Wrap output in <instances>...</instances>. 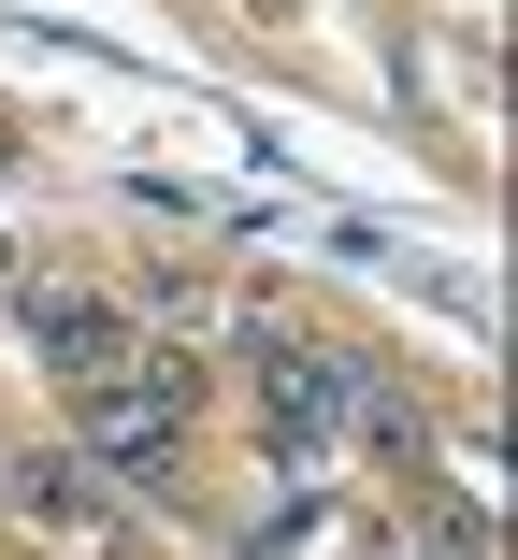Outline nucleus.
Masks as SVG:
<instances>
[{
    "mask_svg": "<svg viewBox=\"0 0 518 560\" xmlns=\"http://www.w3.org/2000/svg\"><path fill=\"white\" fill-rule=\"evenodd\" d=\"M187 417H202V360H187V346H130L116 374L72 388V460L116 475V489H173Z\"/></svg>",
    "mask_w": 518,
    "mask_h": 560,
    "instance_id": "obj_1",
    "label": "nucleus"
},
{
    "mask_svg": "<svg viewBox=\"0 0 518 560\" xmlns=\"http://www.w3.org/2000/svg\"><path fill=\"white\" fill-rule=\"evenodd\" d=\"M30 346L58 360V388H87V374H116L145 330H130V302H87V288H30Z\"/></svg>",
    "mask_w": 518,
    "mask_h": 560,
    "instance_id": "obj_2",
    "label": "nucleus"
},
{
    "mask_svg": "<svg viewBox=\"0 0 518 560\" xmlns=\"http://www.w3.org/2000/svg\"><path fill=\"white\" fill-rule=\"evenodd\" d=\"M0 517H44V532H87L101 517V475L72 445H0Z\"/></svg>",
    "mask_w": 518,
    "mask_h": 560,
    "instance_id": "obj_3",
    "label": "nucleus"
},
{
    "mask_svg": "<svg viewBox=\"0 0 518 560\" xmlns=\"http://www.w3.org/2000/svg\"><path fill=\"white\" fill-rule=\"evenodd\" d=\"M245 15H288V0H245Z\"/></svg>",
    "mask_w": 518,
    "mask_h": 560,
    "instance_id": "obj_4",
    "label": "nucleus"
}]
</instances>
